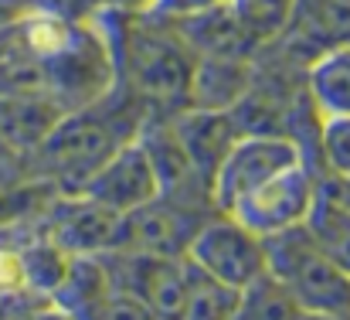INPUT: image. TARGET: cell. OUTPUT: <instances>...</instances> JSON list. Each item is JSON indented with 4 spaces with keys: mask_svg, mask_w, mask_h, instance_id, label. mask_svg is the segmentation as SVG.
<instances>
[{
    "mask_svg": "<svg viewBox=\"0 0 350 320\" xmlns=\"http://www.w3.org/2000/svg\"><path fill=\"white\" fill-rule=\"evenodd\" d=\"M299 31L317 45V55L334 45H350V0H296L289 34Z\"/></svg>",
    "mask_w": 350,
    "mask_h": 320,
    "instance_id": "obj_15",
    "label": "cell"
},
{
    "mask_svg": "<svg viewBox=\"0 0 350 320\" xmlns=\"http://www.w3.org/2000/svg\"><path fill=\"white\" fill-rule=\"evenodd\" d=\"M211 212H218V208H204V205H191V201L160 195L150 205L119 218L113 249L146 252V256H187L194 232L204 225V218Z\"/></svg>",
    "mask_w": 350,
    "mask_h": 320,
    "instance_id": "obj_8",
    "label": "cell"
},
{
    "mask_svg": "<svg viewBox=\"0 0 350 320\" xmlns=\"http://www.w3.org/2000/svg\"><path fill=\"white\" fill-rule=\"evenodd\" d=\"M265 266L299 310L350 314V276L313 242L306 225L269 235Z\"/></svg>",
    "mask_w": 350,
    "mask_h": 320,
    "instance_id": "obj_4",
    "label": "cell"
},
{
    "mask_svg": "<svg viewBox=\"0 0 350 320\" xmlns=\"http://www.w3.org/2000/svg\"><path fill=\"white\" fill-rule=\"evenodd\" d=\"M313 242L350 276V205L320 184V198L306 218Z\"/></svg>",
    "mask_w": 350,
    "mask_h": 320,
    "instance_id": "obj_16",
    "label": "cell"
},
{
    "mask_svg": "<svg viewBox=\"0 0 350 320\" xmlns=\"http://www.w3.org/2000/svg\"><path fill=\"white\" fill-rule=\"evenodd\" d=\"M320 184L323 177L317 174V167L310 160H299L279 171L275 177H269L265 184H258L252 195H245L228 214H234L255 235L269 238V235L306 225V218L320 198Z\"/></svg>",
    "mask_w": 350,
    "mask_h": 320,
    "instance_id": "obj_7",
    "label": "cell"
},
{
    "mask_svg": "<svg viewBox=\"0 0 350 320\" xmlns=\"http://www.w3.org/2000/svg\"><path fill=\"white\" fill-rule=\"evenodd\" d=\"M82 195H89L92 201H99L103 208H109L119 218L160 198V174H157V164L143 136L129 140L122 150H116L96 171V177L85 184Z\"/></svg>",
    "mask_w": 350,
    "mask_h": 320,
    "instance_id": "obj_9",
    "label": "cell"
},
{
    "mask_svg": "<svg viewBox=\"0 0 350 320\" xmlns=\"http://www.w3.org/2000/svg\"><path fill=\"white\" fill-rule=\"evenodd\" d=\"M221 3H228V0H146L143 10H150L153 17H163V21L180 24V21H191L198 14H208V10H215Z\"/></svg>",
    "mask_w": 350,
    "mask_h": 320,
    "instance_id": "obj_20",
    "label": "cell"
},
{
    "mask_svg": "<svg viewBox=\"0 0 350 320\" xmlns=\"http://www.w3.org/2000/svg\"><path fill=\"white\" fill-rule=\"evenodd\" d=\"M306 96L317 116L350 112V45H334L313 55L306 69Z\"/></svg>",
    "mask_w": 350,
    "mask_h": 320,
    "instance_id": "obj_13",
    "label": "cell"
},
{
    "mask_svg": "<svg viewBox=\"0 0 350 320\" xmlns=\"http://www.w3.org/2000/svg\"><path fill=\"white\" fill-rule=\"evenodd\" d=\"M293 320H350V314H310V310H299Z\"/></svg>",
    "mask_w": 350,
    "mask_h": 320,
    "instance_id": "obj_23",
    "label": "cell"
},
{
    "mask_svg": "<svg viewBox=\"0 0 350 320\" xmlns=\"http://www.w3.org/2000/svg\"><path fill=\"white\" fill-rule=\"evenodd\" d=\"M99 17L113 41L119 89L150 116H174L191 106L198 55L174 21L143 7H106Z\"/></svg>",
    "mask_w": 350,
    "mask_h": 320,
    "instance_id": "obj_2",
    "label": "cell"
},
{
    "mask_svg": "<svg viewBox=\"0 0 350 320\" xmlns=\"http://www.w3.org/2000/svg\"><path fill=\"white\" fill-rule=\"evenodd\" d=\"M187 259V256H184ZM241 290L201 273L187 262V290H184V317L180 320H234Z\"/></svg>",
    "mask_w": 350,
    "mask_h": 320,
    "instance_id": "obj_17",
    "label": "cell"
},
{
    "mask_svg": "<svg viewBox=\"0 0 350 320\" xmlns=\"http://www.w3.org/2000/svg\"><path fill=\"white\" fill-rule=\"evenodd\" d=\"M116 86V55L103 17L34 14L0 24V96L79 109Z\"/></svg>",
    "mask_w": 350,
    "mask_h": 320,
    "instance_id": "obj_1",
    "label": "cell"
},
{
    "mask_svg": "<svg viewBox=\"0 0 350 320\" xmlns=\"http://www.w3.org/2000/svg\"><path fill=\"white\" fill-rule=\"evenodd\" d=\"M323 188H327V191H334L340 201H347L350 205V177H344V181H330V177H323Z\"/></svg>",
    "mask_w": 350,
    "mask_h": 320,
    "instance_id": "obj_22",
    "label": "cell"
},
{
    "mask_svg": "<svg viewBox=\"0 0 350 320\" xmlns=\"http://www.w3.org/2000/svg\"><path fill=\"white\" fill-rule=\"evenodd\" d=\"M34 14H58V0H0V24L24 21Z\"/></svg>",
    "mask_w": 350,
    "mask_h": 320,
    "instance_id": "obj_21",
    "label": "cell"
},
{
    "mask_svg": "<svg viewBox=\"0 0 350 320\" xmlns=\"http://www.w3.org/2000/svg\"><path fill=\"white\" fill-rule=\"evenodd\" d=\"M296 314H299V307H296V304L289 300V293L265 273L262 280H255L252 286L241 290L234 320H293Z\"/></svg>",
    "mask_w": 350,
    "mask_h": 320,
    "instance_id": "obj_19",
    "label": "cell"
},
{
    "mask_svg": "<svg viewBox=\"0 0 350 320\" xmlns=\"http://www.w3.org/2000/svg\"><path fill=\"white\" fill-rule=\"evenodd\" d=\"M234 24L252 51L282 41L296 17V0H228Z\"/></svg>",
    "mask_w": 350,
    "mask_h": 320,
    "instance_id": "obj_14",
    "label": "cell"
},
{
    "mask_svg": "<svg viewBox=\"0 0 350 320\" xmlns=\"http://www.w3.org/2000/svg\"><path fill=\"white\" fill-rule=\"evenodd\" d=\"M65 109L48 99L31 96H0V174L14 171L24 174L27 157L38 150V143L48 136V130L58 123Z\"/></svg>",
    "mask_w": 350,
    "mask_h": 320,
    "instance_id": "obj_12",
    "label": "cell"
},
{
    "mask_svg": "<svg viewBox=\"0 0 350 320\" xmlns=\"http://www.w3.org/2000/svg\"><path fill=\"white\" fill-rule=\"evenodd\" d=\"M306 160V150L296 136L286 133H241L225 153L211 177V201L218 212H232L258 184L275 177L279 171Z\"/></svg>",
    "mask_w": 350,
    "mask_h": 320,
    "instance_id": "obj_6",
    "label": "cell"
},
{
    "mask_svg": "<svg viewBox=\"0 0 350 320\" xmlns=\"http://www.w3.org/2000/svg\"><path fill=\"white\" fill-rule=\"evenodd\" d=\"M187 262H194L201 273L228 283L234 290H245L269 273L265 238L245 228L228 212H211L204 218V225L194 232L187 245Z\"/></svg>",
    "mask_w": 350,
    "mask_h": 320,
    "instance_id": "obj_5",
    "label": "cell"
},
{
    "mask_svg": "<svg viewBox=\"0 0 350 320\" xmlns=\"http://www.w3.org/2000/svg\"><path fill=\"white\" fill-rule=\"evenodd\" d=\"M119 214L103 208L89 195H58L44 214L41 235L68 256H99L116 242Z\"/></svg>",
    "mask_w": 350,
    "mask_h": 320,
    "instance_id": "obj_10",
    "label": "cell"
},
{
    "mask_svg": "<svg viewBox=\"0 0 350 320\" xmlns=\"http://www.w3.org/2000/svg\"><path fill=\"white\" fill-rule=\"evenodd\" d=\"M317 157L323 177L330 181L350 177V112L317 119Z\"/></svg>",
    "mask_w": 350,
    "mask_h": 320,
    "instance_id": "obj_18",
    "label": "cell"
},
{
    "mask_svg": "<svg viewBox=\"0 0 350 320\" xmlns=\"http://www.w3.org/2000/svg\"><path fill=\"white\" fill-rule=\"evenodd\" d=\"M146 119L150 112L126 89L113 86L103 99L62 112L38 150L27 157L21 177L51 184L58 195H82L96 171L139 136Z\"/></svg>",
    "mask_w": 350,
    "mask_h": 320,
    "instance_id": "obj_3",
    "label": "cell"
},
{
    "mask_svg": "<svg viewBox=\"0 0 350 320\" xmlns=\"http://www.w3.org/2000/svg\"><path fill=\"white\" fill-rule=\"evenodd\" d=\"M170 126L184 147V153L191 157L194 171L211 184L218 164L225 160V153L234 147V140L245 133L241 119L234 109H204V106H187L170 116Z\"/></svg>",
    "mask_w": 350,
    "mask_h": 320,
    "instance_id": "obj_11",
    "label": "cell"
}]
</instances>
